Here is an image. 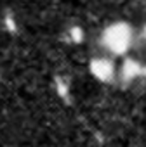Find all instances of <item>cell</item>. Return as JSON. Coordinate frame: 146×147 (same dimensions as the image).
<instances>
[{"label":"cell","instance_id":"6da1fadb","mask_svg":"<svg viewBox=\"0 0 146 147\" xmlns=\"http://www.w3.org/2000/svg\"><path fill=\"white\" fill-rule=\"evenodd\" d=\"M134 42V31L129 23L118 21L104 28L101 33V45L106 52L113 55H123Z\"/></svg>","mask_w":146,"mask_h":147},{"label":"cell","instance_id":"7a4b0ae2","mask_svg":"<svg viewBox=\"0 0 146 147\" xmlns=\"http://www.w3.org/2000/svg\"><path fill=\"white\" fill-rule=\"evenodd\" d=\"M91 73H92V76L96 80H99V82H111L115 78V64H113V61H110L106 57L92 59Z\"/></svg>","mask_w":146,"mask_h":147},{"label":"cell","instance_id":"3957f363","mask_svg":"<svg viewBox=\"0 0 146 147\" xmlns=\"http://www.w3.org/2000/svg\"><path fill=\"white\" fill-rule=\"evenodd\" d=\"M144 67L139 64V62H136V61H125L123 62V66H122V80L123 82H130V80H134V78H137V76H143L144 75Z\"/></svg>","mask_w":146,"mask_h":147}]
</instances>
